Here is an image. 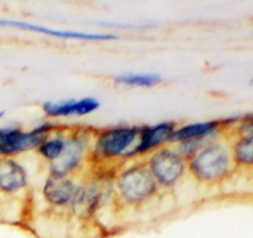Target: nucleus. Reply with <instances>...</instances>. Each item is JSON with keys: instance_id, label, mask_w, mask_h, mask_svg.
Returning <instances> with one entry per match:
<instances>
[{"instance_id": "nucleus-1", "label": "nucleus", "mask_w": 253, "mask_h": 238, "mask_svg": "<svg viewBox=\"0 0 253 238\" xmlns=\"http://www.w3.org/2000/svg\"><path fill=\"white\" fill-rule=\"evenodd\" d=\"M234 165L230 148L221 142H208L187 158V171L199 183L215 184L228 178Z\"/></svg>"}, {"instance_id": "nucleus-2", "label": "nucleus", "mask_w": 253, "mask_h": 238, "mask_svg": "<svg viewBox=\"0 0 253 238\" xmlns=\"http://www.w3.org/2000/svg\"><path fill=\"white\" fill-rule=\"evenodd\" d=\"M141 128L137 126H118L104 129L95 137L92 152L96 158L104 161L132 158L133 149L138 143Z\"/></svg>"}, {"instance_id": "nucleus-3", "label": "nucleus", "mask_w": 253, "mask_h": 238, "mask_svg": "<svg viewBox=\"0 0 253 238\" xmlns=\"http://www.w3.org/2000/svg\"><path fill=\"white\" fill-rule=\"evenodd\" d=\"M115 188L126 204H142L156 195L158 185L144 164H133L122 170L115 179Z\"/></svg>"}, {"instance_id": "nucleus-4", "label": "nucleus", "mask_w": 253, "mask_h": 238, "mask_svg": "<svg viewBox=\"0 0 253 238\" xmlns=\"http://www.w3.org/2000/svg\"><path fill=\"white\" fill-rule=\"evenodd\" d=\"M146 166L158 187L172 188L184 178L187 161L177 147L164 146L148 155Z\"/></svg>"}, {"instance_id": "nucleus-5", "label": "nucleus", "mask_w": 253, "mask_h": 238, "mask_svg": "<svg viewBox=\"0 0 253 238\" xmlns=\"http://www.w3.org/2000/svg\"><path fill=\"white\" fill-rule=\"evenodd\" d=\"M55 124L44 122L31 131H23L18 127L0 128V157H15L37 148L41 142L53 132Z\"/></svg>"}, {"instance_id": "nucleus-6", "label": "nucleus", "mask_w": 253, "mask_h": 238, "mask_svg": "<svg viewBox=\"0 0 253 238\" xmlns=\"http://www.w3.org/2000/svg\"><path fill=\"white\" fill-rule=\"evenodd\" d=\"M87 148L86 133L74 132L66 137L62 153L56 161L49 164V175L69 176L83 164Z\"/></svg>"}, {"instance_id": "nucleus-7", "label": "nucleus", "mask_w": 253, "mask_h": 238, "mask_svg": "<svg viewBox=\"0 0 253 238\" xmlns=\"http://www.w3.org/2000/svg\"><path fill=\"white\" fill-rule=\"evenodd\" d=\"M238 118H229L225 121L214 119V121L196 122V123L184 124L181 127H176L173 131L171 143H208L210 138L213 137L219 129L227 124L237 123Z\"/></svg>"}, {"instance_id": "nucleus-8", "label": "nucleus", "mask_w": 253, "mask_h": 238, "mask_svg": "<svg viewBox=\"0 0 253 238\" xmlns=\"http://www.w3.org/2000/svg\"><path fill=\"white\" fill-rule=\"evenodd\" d=\"M175 129L176 123L170 121L142 127L138 143L133 149L132 157L150 155L156 149L167 146V143H171V138Z\"/></svg>"}, {"instance_id": "nucleus-9", "label": "nucleus", "mask_w": 253, "mask_h": 238, "mask_svg": "<svg viewBox=\"0 0 253 238\" xmlns=\"http://www.w3.org/2000/svg\"><path fill=\"white\" fill-rule=\"evenodd\" d=\"M100 108L99 99L92 96H84L79 99H62L49 100L43 103L42 110L49 118L85 117Z\"/></svg>"}, {"instance_id": "nucleus-10", "label": "nucleus", "mask_w": 253, "mask_h": 238, "mask_svg": "<svg viewBox=\"0 0 253 238\" xmlns=\"http://www.w3.org/2000/svg\"><path fill=\"white\" fill-rule=\"evenodd\" d=\"M29 184L27 169L15 157H0V194L15 195Z\"/></svg>"}, {"instance_id": "nucleus-11", "label": "nucleus", "mask_w": 253, "mask_h": 238, "mask_svg": "<svg viewBox=\"0 0 253 238\" xmlns=\"http://www.w3.org/2000/svg\"><path fill=\"white\" fill-rule=\"evenodd\" d=\"M0 27H12V28L22 29V31L35 32L41 35H48L52 37L66 38V40H80V41H110L118 38L115 35L109 33H85V32L66 31V29H55L49 27L40 26V24L20 22L14 19H0Z\"/></svg>"}, {"instance_id": "nucleus-12", "label": "nucleus", "mask_w": 253, "mask_h": 238, "mask_svg": "<svg viewBox=\"0 0 253 238\" xmlns=\"http://www.w3.org/2000/svg\"><path fill=\"white\" fill-rule=\"evenodd\" d=\"M76 185L69 176L49 175L44 181L42 194L47 204L55 208L70 207L76 191Z\"/></svg>"}, {"instance_id": "nucleus-13", "label": "nucleus", "mask_w": 253, "mask_h": 238, "mask_svg": "<svg viewBox=\"0 0 253 238\" xmlns=\"http://www.w3.org/2000/svg\"><path fill=\"white\" fill-rule=\"evenodd\" d=\"M234 165L242 167H253V132L239 135L230 147Z\"/></svg>"}, {"instance_id": "nucleus-14", "label": "nucleus", "mask_w": 253, "mask_h": 238, "mask_svg": "<svg viewBox=\"0 0 253 238\" xmlns=\"http://www.w3.org/2000/svg\"><path fill=\"white\" fill-rule=\"evenodd\" d=\"M114 81L129 88H153L162 83V76L156 72H123L115 76Z\"/></svg>"}, {"instance_id": "nucleus-15", "label": "nucleus", "mask_w": 253, "mask_h": 238, "mask_svg": "<svg viewBox=\"0 0 253 238\" xmlns=\"http://www.w3.org/2000/svg\"><path fill=\"white\" fill-rule=\"evenodd\" d=\"M51 135H49L48 137L44 138V140L41 142L40 146L37 147L38 153H40L44 160L48 161L49 164L60 157L63 148H65V143H66V137H65V136Z\"/></svg>"}, {"instance_id": "nucleus-16", "label": "nucleus", "mask_w": 253, "mask_h": 238, "mask_svg": "<svg viewBox=\"0 0 253 238\" xmlns=\"http://www.w3.org/2000/svg\"><path fill=\"white\" fill-rule=\"evenodd\" d=\"M238 133L239 135H247L253 132V113L246 114L245 117L238 118Z\"/></svg>"}, {"instance_id": "nucleus-17", "label": "nucleus", "mask_w": 253, "mask_h": 238, "mask_svg": "<svg viewBox=\"0 0 253 238\" xmlns=\"http://www.w3.org/2000/svg\"><path fill=\"white\" fill-rule=\"evenodd\" d=\"M5 115V110H0V119Z\"/></svg>"}, {"instance_id": "nucleus-18", "label": "nucleus", "mask_w": 253, "mask_h": 238, "mask_svg": "<svg viewBox=\"0 0 253 238\" xmlns=\"http://www.w3.org/2000/svg\"><path fill=\"white\" fill-rule=\"evenodd\" d=\"M250 85H251V86H253V78L251 79V80H250Z\"/></svg>"}]
</instances>
